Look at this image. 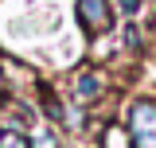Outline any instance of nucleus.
I'll use <instances>...</instances> for the list:
<instances>
[{
    "label": "nucleus",
    "instance_id": "nucleus-1",
    "mask_svg": "<svg viewBox=\"0 0 156 148\" xmlns=\"http://www.w3.org/2000/svg\"><path fill=\"white\" fill-rule=\"evenodd\" d=\"M129 136L136 148H156V101L140 97L129 105Z\"/></svg>",
    "mask_w": 156,
    "mask_h": 148
},
{
    "label": "nucleus",
    "instance_id": "nucleus-2",
    "mask_svg": "<svg viewBox=\"0 0 156 148\" xmlns=\"http://www.w3.org/2000/svg\"><path fill=\"white\" fill-rule=\"evenodd\" d=\"M74 16H78V23H82L86 35H105V31L113 27V8H109V0H78Z\"/></svg>",
    "mask_w": 156,
    "mask_h": 148
},
{
    "label": "nucleus",
    "instance_id": "nucleus-3",
    "mask_svg": "<svg viewBox=\"0 0 156 148\" xmlns=\"http://www.w3.org/2000/svg\"><path fill=\"white\" fill-rule=\"evenodd\" d=\"M101 93H105V74L101 70H78V78H74V101L78 105H90Z\"/></svg>",
    "mask_w": 156,
    "mask_h": 148
},
{
    "label": "nucleus",
    "instance_id": "nucleus-4",
    "mask_svg": "<svg viewBox=\"0 0 156 148\" xmlns=\"http://www.w3.org/2000/svg\"><path fill=\"white\" fill-rule=\"evenodd\" d=\"M101 148H133V136L125 132V125L109 121V125L101 129Z\"/></svg>",
    "mask_w": 156,
    "mask_h": 148
},
{
    "label": "nucleus",
    "instance_id": "nucleus-5",
    "mask_svg": "<svg viewBox=\"0 0 156 148\" xmlns=\"http://www.w3.org/2000/svg\"><path fill=\"white\" fill-rule=\"evenodd\" d=\"M39 97H43V109H47V117H51V121H66V109H62V101H58V97L47 90V86H39Z\"/></svg>",
    "mask_w": 156,
    "mask_h": 148
},
{
    "label": "nucleus",
    "instance_id": "nucleus-6",
    "mask_svg": "<svg viewBox=\"0 0 156 148\" xmlns=\"http://www.w3.org/2000/svg\"><path fill=\"white\" fill-rule=\"evenodd\" d=\"M0 148H31L27 144V136L16 129H0Z\"/></svg>",
    "mask_w": 156,
    "mask_h": 148
},
{
    "label": "nucleus",
    "instance_id": "nucleus-7",
    "mask_svg": "<svg viewBox=\"0 0 156 148\" xmlns=\"http://www.w3.org/2000/svg\"><path fill=\"white\" fill-rule=\"evenodd\" d=\"M121 47H125V51H140V31H136V23H125V31H121Z\"/></svg>",
    "mask_w": 156,
    "mask_h": 148
},
{
    "label": "nucleus",
    "instance_id": "nucleus-8",
    "mask_svg": "<svg viewBox=\"0 0 156 148\" xmlns=\"http://www.w3.org/2000/svg\"><path fill=\"white\" fill-rule=\"evenodd\" d=\"M31 148H58V140L51 136V132H31V140H27Z\"/></svg>",
    "mask_w": 156,
    "mask_h": 148
},
{
    "label": "nucleus",
    "instance_id": "nucleus-9",
    "mask_svg": "<svg viewBox=\"0 0 156 148\" xmlns=\"http://www.w3.org/2000/svg\"><path fill=\"white\" fill-rule=\"evenodd\" d=\"M113 4H117V12H121V16H129V19L140 12V0H113Z\"/></svg>",
    "mask_w": 156,
    "mask_h": 148
}]
</instances>
